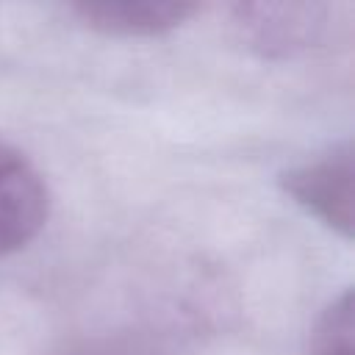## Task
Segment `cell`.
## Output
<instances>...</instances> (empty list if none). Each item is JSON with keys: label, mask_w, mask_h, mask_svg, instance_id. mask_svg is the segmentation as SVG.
<instances>
[{"label": "cell", "mask_w": 355, "mask_h": 355, "mask_svg": "<svg viewBox=\"0 0 355 355\" xmlns=\"http://www.w3.org/2000/svg\"><path fill=\"white\" fill-rule=\"evenodd\" d=\"M352 144L341 141L324 155L286 169L280 175V186L330 230L352 239Z\"/></svg>", "instance_id": "1"}, {"label": "cell", "mask_w": 355, "mask_h": 355, "mask_svg": "<svg viewBox=\"0 0 355 355\" xmlns=\"http://www.w3.org/2000/svg\"><path fill=\"white\" fill-rule=\"evenodd\" d=\"M230 11L241 42L269 58L311 47L322 36L327 17L322 3H236Z\"/></svg>", "instance_id": "2"}, {"label": "cell", "mask_w": 355, "mask_h": 355, "mask_svg": "<svg viewBox=\"0 0 355 355\" xmlns=\"http://www.w3.org/2000/svg\"><path fill=\"white\" fill-rule=\"evenodd\" d=\"M50 194L39 169L17 150L0 144V258L28 247L44 227Z\"/></svg>", "instance_id": "3"}, {"label": "cell", "mask_w": 355, "mask_h": 355, "mask_svg": "<svg viewBox=\"0 0 355 355\" xmlns=\"http://www.w3.org/2000/svg\"><path fill=\"white\" fill-rule=\"evenodd\" d=\"M197 11V3L183 0H83L69 6V14L83 28L116 39L169 33L189 22Z\"/></svg>", "instance_id": "4"}, {"label": "cell", "mask_w": 355, "mask_h": 355, "mask_svg": "<svg viewBox=\"0 0 355 355\" xmlns=\"http://www.w3.org/2000/svg\"><path fill=\"white\" fill-rule=\"evenodd\" d=\"M355 352V297L344 288L316 316L308 336V355H352Z\"/></svg>", "instance_id": "5"}, {"label": "cell", "mask_w": 355, "mask_h": 355, "mask_svg": "<svg viewBox=\"0 0 355 355\" xmlns=\"http://www.w3.org/2000/svg\"><path fill=\"white\" fill-rule=\"evenodd\" d=\"M86 355H89V352H86ZM94 355H150V352H136V349H133V352H130V349H119V352H114V349H111V352H94Z\"/></svg>", "instance_id": "6"}]
</instances>
